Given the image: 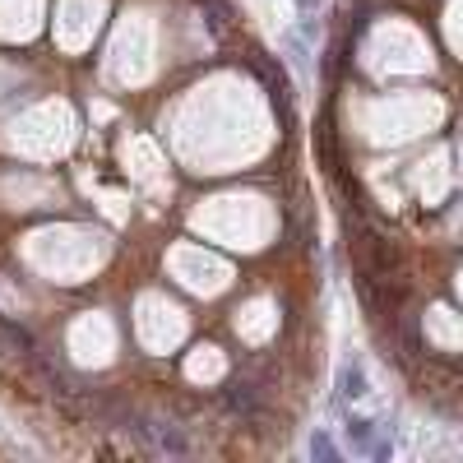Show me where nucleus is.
Masks as SVG:
<instances>
[{
  "label": "nucleus",
  "mask_w": 463,
  "mask_h": 463,
  "mask_svg": "<svg viewBox=\"0 0 463 463\" xmlns=\"http://www.w3.org/2000/svg\"><path fill=\"white\" fill-rule=\"evenodd\" d=\"M343 394H366V375H361V366H343Z\"/></svg>",
  "instance_id": "f257e3e1"
}]
</instances>
